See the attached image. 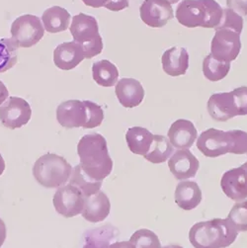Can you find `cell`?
Here are the masks:
<instances>
[{
    "label": "cell",
    "instance_id": "1",
    "mask_svg": "<svg viewBox=\"0 0 247 248\" xmlns=\"http://www.w3.org/2000/svg\"><path fill=\"white\" fill-rule=\"evenodd\" d=\"M80 167L91 179L102 182L113 170L106 139L100 134L83 136L77 143Z\"/></svg>",
    "mask_w": 247,
    "mask_h": 248
},
{
    "label": "cell",
    "instance_id": "2",
    "mask_svg": "<svg viewBox=\"0 0 247 248\" xmlns=\"http://www.w3.org/2000/svg\"><path fill=\"white\" fill-rule=\"evenodd\" d=\"M238 232L227 218H214L195 224L189 232L194 248H227L237 238Z\"/></svg>",
    "mask_w": 247,
    "mask_h": 248
},
{
    "label": "cell",
    "instance_id": "3",
    "mask_svg": "<svg viewBox=\"0 0 247 248\" xmlns=\"http://www.w3.org/2000/svg\"><path fill=\"white\" fill-rule=\"evenodd\" d=\"M197 148L207 157H218L227 154H247V133L241 130L229 132L216 129L204 131L197 140Z\"/></svg>",
    "mask_w": 247,
    "mask_h": 248
},
{
    "label": "cell",
    "instance_id": "4",
    "mask_svg": "<svg viewBox=\"0 0 247 248\" xmlns=\"http://www.w3.org/2000/svg\"><path fill=\"white\" fill-rule=\"evenodd\" d=\"M57 120L66 129H93L102 124L104 111L101 106L89 100H67L58 106Z\"/></svg>",
    "mask_w": 247,
    "mask_h": 248
},
{
    "label": "cell",
    "instance_id": "5",
    "mask_svg": "<svg viewBox=\"0 0 247 248\" xmlns=\"http://www.w3.org/2000/svg\"><path fill=\"white\" fill-rule=\"evenodd\" d=\"M175 17L187 28H216L222 17V8L216 0H183Z\"/></svg>",
    "mask_w": 247,
    "mask_h": 248
},
{
    "label": "cell",
    "instance_id": "6",
    "mask_svg": "<svg viewBox=\"0 0 247 248\" xmlns=\"http://www.w3.org/2000/svg\"><path fill=\"white\" fill-rule=\"evenodd\" d=\"M71 165L67 160L55 154L42 155L34 164L33 175L36 181L45 188H59L70 178Z\"/></svg>",
    "mask_w": 247,
    "mask_h": 248
},
{
    "label": "cell",
    "instance_id": "7",
    "mask_svg": "<svg viewBox=\"0 0 247 248\" xmlns=\"http://www.w3.org/2000/svg\"><path fill=\"white\" fill-rule=\"evenodd\" d=\"M69 30L73 41L81 46L85 59L90 60L102 53L103 39L99 34L98 22L95 17L84 13L73 16Z\"/></svg>",
    "mask_w": 247,
    "mask_h": 248
},
{
    "label": "cell",
    "instance_id": "8",
    "mask_svg": "<svg viewBox=\"0 0 247 248\" xmlns=\"http://www.w3.org/2000/svg\"><path fill=\"white\" fill-rule=\"evenodd\" d=\"M10 32L19 47H31L42 40L45 29L39 17L26 14L12 23Z\"/></svg>",
    "mask_w": 247,
    "mask_h": 248
},
{
    "label": "cell",
    "instance_id": "9",
    "mask_svg": "<svg viewBox=\"0 0 247 248\" xmlns=\"http://www.w3.org/2000/svg\"><path fill=\"white\" fill-rule=\"evenodd\" d=\"M241 49L240 34L227 28L216 29L211 44V55L221 62H231L238 57Z\"/></svg>",
    "mask_w": 247,
    "mask_h": 248
},
{
    "label": "cell",
    "instance_id": "10",
    "mask_svg": "<svg viewBox=\"0 0 247 248\" xmlns=\"http://www.w3.org/2000/svg\"><path fill=\"white\" fill-rule=\"evenodd\" d=\"M32 117L30 104L20 97H9L0 106V122L5 128L15 130L27 125Z\"/></svg>",
    "mask_w": 247,
    "mask_h": 248
},
{
    "label": "cell",
    "instance_id": "11",
    "mask_svg": "<svg viewBox=\"0 0 247 248\" xmlns=\"http://www.w3.org/2000/svg\"><path fill=\"white\" fill-rule=\"evenodd\" d=\"M54 206L56 211L64 217H73L81 214L85 197L80 189L72 184L60 187L54 195Z\"/></svg>",
    "mask_w": 247,
    "mask_h": 248
},
{
    "label": "cell",
    "instance_id": "12",
    "mask_svg": "<svg viewBox=\"0 0 247 248\" xmlns=\"http://www.w3.org/2000/svg\"><path fill=\"white\" fill-rule=\"evenodd\" d=\"M139 14L142 22L152 28H162L174 17L171 4L165 0H144Z\"/></svg>",
    "mask_w": 247,
    "mask_h": 248
},
{
    "label": "cell",
    "instance_id": "13",
    "mask_svg": "<svg viewBox=\"0 0 247 248\" xmlns=\"http://www.w3.org/2000/svg\"><path fill=\"white\" fill-rule=\"evenodd\" d=\"M220 187L230 199L240 202L247 199V161L224 173Z\"/></svg>",
    "mask_w": 247,
    "mask_h": 248
},
{
    "label": "cell",
    "instance_id": "14",
    "mask_svg": "<svg viewBox=\"0 0 247 248\" xmlns=\"http://www.w3.org/2000/svg\"><path fill=\"white\" fill-rule=\"evenodd\" d=\"M168 167L174 177L182 181L195 177L199 170L200 163L197 157L186 148L178 150L172 155L168 160Z\"/></svg>",
    "mask_w": 247,
    "mask_h": 248
},
{
    "label": "cell",
    "instance_id": "15",
    "mask_svg": "<svg viewBox=\"0 0 247 248\" xmlns=\"http://www.w3.org/2000/svg\"><path fill=\"white\" fill-rule=\"evenodd\" d=\"M207 107L210 116L216 122H227L239 116L232 91L211 95Z\"/></svg>",
    "mask_w": 247,
    "mask_h": 248
},
{
    "label": "cell",
    "instance_id": "16",
    "mask_svg": "<svg viewBox=\"0 0 247 248\" xmlns=\"http://www.w3.org/2000/svg\"><path fill=\"white\" fill-rule=\"evenodd\" d=\"M84 59L81 46L74 41L60 44L54 51V62L57 67L62 70L73 69Z\"/></svg>",
    "mask_w": 247,
    "mask_h": 248
},
{
    "label": "cell",
    "instance_id": "17",
    "mask_svg": "<svg viewBox=\"0 0 247 248\" xmlns=\"http://www.w3.org/2000/svg\"><path fill=\"white\" fill-rule=\"evenodd\" d=\"M120 104L126 108L139 106L144 98V89L141 83L135 78H122L115 88Z\"/></svg>",
    "mask_w": 247,
    "mask_h": 248
},
{
    "label": "cell",
    "instance_id": "18",
    "mask_svg": "<svg viewBox=\"0 0 247 248\" xmlns=\"http://www.w3.org/2000/svg\"><path fill=\"white\" fill-rule=\"evenodd\" d=\"M198 133L194 124L189 120L179 119L172 124L167 138L172 144L178 150L190 148L197 140Z\"/></svg>",
    "mask_w": 247,
    "mask_h": 248
},
{
    "label": "cell",
    "instance_id": "19",
    "mask_svg": "<svg viewBox=\"0 0 247 248\" xmlns=\"http://www.w3.org/2000/svg\"><path fill=\"white\" fill-rule=\"evenodd\" d=\"M110 210L111 204L109 198L104 192L98 191L85 198L81 215L89 222H100L108 217Z\"/></svg>",
    "mask_w": 247,
    "mask_h": 248
},
{
    "label": "cell",
    "instance_id": "20",
    "mask_svg": "<svg viewBox=\"0 0 247 248\" xmlns=\"http://www.w3.org/2000/svg\"><path fill=\"white\" fill-rule=\"evenodd\" d=\"M162 68L170 77L184 76L189 67V54L185 47L172 46L161 58Z\"/></svg>",
    "mask_w": 247,
    "mask_h": 248
},
{
    "label": "cell",
    "instance_id": "21",
    "mask_svg": "<svg viewBox=\"0 0 247 248\" xmlns=\"http://www.w3.org/2000/svg\"><path fill=\"white\" fill-rule=\"evenodd\" d=\"M202 191L196 182L181 181L175 190V203L185 211H191L200 205Z\"/></svg>",
    "mask_w": 247,
    "mask_h": 248
},
{
    "label": "cell",
    "instance_id": "22",
    "mask_svg": "<svg viewBox=\"0 0 247 248\" xmlns=\"http://www.w3.org/2000/svg\"><path fill=\"white\" fill-rule=\"evenodd\" d=\"M43 25L47 33L56 34L66 31L70 25V14L61 6H53L45 10L42 16Z\"/></svg>",
    "mask_w": 247,
    "mask_h": 248
},
{
    "label": "cell",
    "instance_id": "23",
    "mask_svg": "<svg viewBox=\"0 0 247 248\" xmlns=\"http://www.w3.org/2000/svg\"><path fill=\"white\" fill-rule=\"evenodd\" d=\"M126 140L133 154L144 156L150 151L154 141V135L145 128L133 127L127 131Z\"/></svg>",
    "mask_w": 247,
    "mask_h": 248
},
{
    "label": "cell",
    "instance_id": "24",
    "mask_svg": "<svg viewBox=\"0 0 247 248\" xmlns=\"http://www.w3.org/2000/svg\"><path fill=\"white\" fill-rule=\"evenodd\" d=\"M92 76L95 82L103 87L114 86L119 78L117 66L108 60H102L93 63Z\"/></svg>",
    "mask_w": 247,
    "mask_h": 248
},
{
    "label": "cell",
    "instance_id": "25",
    "mask_svg": "<svg viewBox=\"0 0 247 248\" xmlns=\"http://www.w3.org/2000/svg\"><path fill=\"white\" fill-rule=\"evenodd\" d=\"M116 232L117 229L111 226L87 231L83 235L82 248H109L111 241L115 239Z\"/></svg>",
    "mask_w": 247,
    "mask_h": 248
},
{
    "label": "cell",
    "instance_id": "26",
    "mask_svg": "<svg viewBox=\"0 0 247 248\" xmlns=\"http://www.w3.org/2000/svg\"><path fill=\"white\" fill-rule=\"evenodd\" d=\"M173 153V146L168 138L160 135H154V141L144 158L154 164L165 162Z\"/></svg>",
    "mask_w": 247,
    "mask_h": 248
},
{
    "label": "cell",
    "instance_id": "27",
    "mask_svg": "<svg viewBox=\"0 0 247 248\" xmlns=\"http://www.w3.org/2000/svg\"><path fill=\"white\" fill-rule=\"evenodd\" d=\"M69 184L78 187L85 198L100 191L102 187V182L93 180L87 176L79 164L72 169L71 176L69 178Z\"/></svg>",
    "mask_w": 247,
    "mask_h": 248
},
{
    "label": "cell",
    "instance_id": "28",
    "mask_svg": "<svg viewBox=\"0 0 247 248\" xmlns=\"http://www.w3.org/2000/svg\"><path fill=\"white\" fill-rule=\"evenodd\" d=\"M231 70V62H221L215 59L211 54L203 61L204 77L213 82L224 79Z\"/></svg>",
    "mask_w": 247,
    "mask_h": 248
},
{
    "label": "cell",
    "instance_id": "29",
    "mask_svg": "<svg viewBox=\"0 0 247 248\" xmlns=\"http://www.w3.org/2000/svg\"><path fill=\"white\" fill-rule=\"evenodd\" d=\"M18 47L12 38L0 39V73L6 72L17 63Z\"/></svg>",
    "mask_w": 247,
    "mask_h": 248
},
{
    "label": "cell",
    "instance_id": "30",
    "mask_svg": "<svg viewBox=\"0 0 247 248\" xmlns=\"http://www.w3.org/2000/svg\"><path fill=\"white\" fill-rule=\"evenodd\" d=\"M135 248H161L158 236L147 229L137 231L129 240Z\"/></svg>",
    "mask_w": 247,
    "mask_h": 248
},
{
    "label": "cell",
    "instance_id": "31",
    "mask_svg": "<svg viewBox=\"0 0 247 248\" xmlns=\"http://www.w3.org/2000/svg\"><path fill=\"white\" fill-rule=\"evenodd\" d=\"M228 218L237 232H247V200L236 203L231 210Z\"/></svg>",
    "mask_w": 247,
    "mask_h": 248
},
{
    "label": "cell",
    "instance_id": "32",
    "mask_svg": "<svg viewBox=\"0 0 247 248\" xmlns=\"http://www.w3.org/2000/svg\"><path fill=\"white\" fill-rule=\"evenodd\" d=\"M218 28L231 29L241 34L243 29V18L232 9L222 8V17L219 25L216 29Z\"/></svg>",
    "mask_w": 247,
    "mask_h": 248
},
{
    "label": "cell",
    "instance_id": "33",
    "mask_svg": "<svg viewBox=\"0 0 247 248\" xmlns=\"http://www.w3.org/2000/svg\"><path fill=\"white\" fill-rule=\"evenodd\" d=\"M239 116L247 115V86H241L232 91Z\"/></svg>",
    "mask_w": 247,
    "mask_h": 248
},
{
    "label": "cell",
    "instance_id": "34",
    "mask_svg": "<svg viewBox=\"0 0 247 248\" xmlns=\"http://www.w3.org/2000/svg\"><path fill=\"white\" fill-rule=\"evenodd\" d=\"M227 6L240 16H247V0H227Z\"/></svg>",
    "mask_w": 247,
    "mask_h": 248
},
{
    "label": "cell",
    "instance_id": "35",
    "mask_svg": "<svg viewBox=\"0 0 247 248\" xmlns=\"http://www.w3.org/2000/svg\"><path fill=\"white\" fill-rule=\"evenodd\" d=\"M130 0H108L105 7L110 11H122L128 8Z\"/></svg>",
    "mask_w": 247,
    "mask_h": 248
},
{
    "label": "cell",
    "instance_id": "36",
    "mask_svg": "<svg viewBox=\"0 0 247 248\" xmlns=\"http://www.w3.org/2000/svg\"><path fill=\"white\" fill-rule=\"evenodd\" d=\"M82 1L86 6H89L92 8H101V7H105L108 0H82Z\"/></svg>",
    "mask_w": 247,
    "mask_h": 248
},
{
    "label": "cell",
    "instance_id": "37",
    "mask_svg": "<svg viewBox=\"0 0 247 248\" xmlns=\"http://www.w3.org/2000/svg\"><path fill=\"white\" fill-rule=\"evenodd\" d=\"M9 98V92L5 84L0 80V106H1Z\"/></svg>",
    "mask_w": 247,
    "mask_h": 248
},
{
    "label": "cell",
    "instance_id": "38",
    "mask_svg": "<svg viewBox=\"0 0 247 248\" xmlns=\"http://www.w3.org/2000/svg\"><path fill=\"white\" fill-rule=\"evenodd\" d=\"M7 232H6V226L3 219L0 218V247H1L6 239Z\"/></svg>",
    "mask_w": 247,
    "mask_h": 248
},
{
    "label": "cell",
    "instance_id": "39",
    "mask_svg": "<svg viewBox=\"0 0 247 248\" xmlns=\"http://www.w3.org/2000/svg\"><path fill=\"white\" fill-rule=\"evenodd\" d=\"M109 248H135V246L130 241H117L111 243Z\"/></svg>",
    "mask_w": 247,
    "mask_h": 248
},
{
    "label": "cell",
    "instance_id": "40",
    "mask_svg": "<svg viewBox=\"0 0 247 248\" xmlns=\"http://www.w3.org/2000/svg\"><path fill=\"white\" fill-rule=\"evenodd\" d=\"M5 167H6L5 161H4L3 157H2V155H0V176H1V175L3 174V172H4V170H5Z\"/></svg>",
    "mask_w": 247,
    "mask_h": 248
},
{
    "label": "cell",
    "instance_id": "41",
    "mask_svg": "<svg viewBox=\"0 0 247 248\" xmlns=\"http://www.w3.org/2000/svg\"><path fill=\"white\" fill-rule=\"evenodd\" d=\"M161 248H183V247L179 246V245H167V246H164Z\"/></svg>",
    "mask_w": 247,
    "mask_h": 248
},
{
    "label": "cell",
    "instance_id": "42",
    "mask_svg": "<svg viewBox=\"0 0 247 248\" xmlns=\"http://www.w3.org/2000/svg\"><path fill=\"white\" fill-rule=\"evenodd\" d=\"M165 1L169 2L172 5V4H176L178 1H180V0H165Z\"/></svg>",
    "mask_w": 247,
    "mask_h": 248
},
{
    "label": "cell",
    "instance_id": "43",
    "mask_svg": "<svg viewBox=\"0 0 247 248\" xmlns=\"http://www.w3.org/2000/svg\"><path fill=\"white\" fill-rule=\"evenodd\" d=\"M246 155H247V154H246Z\"/></svg>",
    "mask_w": 247,
    "mask_h": 248
}]
</instances>
